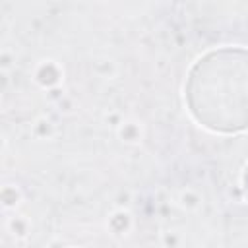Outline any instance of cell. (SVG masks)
I'll return each instance as SVG.
<instances>
[{"label": "cell", "mask_w": 248, "mask_h": 248, "mask_svg": "<svg viewBox=\"0 0 248 248\" xmlns=\"http://www.w3.org/2000/svg\"><path fill=\"white\" fill-rule=\"evenodd\" d=\"M244 192H246V198H248V167H246V172H244Z\"/></svg>", "instance_id": "7a4b0ae2"}, {"label": "cell", "mask_w": 248, "mask_h": 248, "mask_svg": "<svg viewBox=\"0 0 248 248\" xmlns=\"http://www.w3.org/2000/svg\"><path fill=\"white\" fill-rule=\"evenodd\" d=\"M192 116L213 132L248 128V50L219 48L202 56L186 81Z\"/></svg>", "instance_id": "6da1fadb"}]
</instances>
